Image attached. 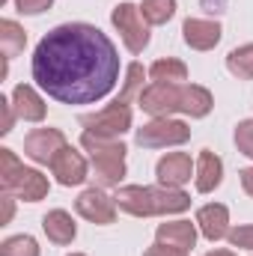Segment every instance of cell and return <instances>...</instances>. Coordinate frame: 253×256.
I'll use <instances>...</instances> for the list:
<instances>
[{"instance_id":"obj_1","label":"cell","mask_w":253,"mask_h":256,"mask_svg":"<svg viewBox=\"0 0 253 256\" xmlns=\"http://www.w3.org/2000/svg\"><path fill=\"white\" fill-rule=\"evenodd\" d=\"M33 80L63 104H96L120 80V54L98 27L60 24L33 51Z\"/></svg>"},{"instance_id":"obj_2","label":"cell","mask_w":253,"mask_h":256,"mask_svg":"<svg viewBox=\"0 0 253 256\" xmlns=\"http://www.w3.org/2000/svg\"><path fill=\"white\" fill-rule=\"evenodd\" d=\"M116 206L134 218H155V214H179V212L190 208V196L182 188L126 185L116 191Z\"/></svg>"},{"instance_id":"obj_3","label":"cell","mask_w":253,"mask_h":256,"mask_svg":"<svg viewBox=\"0 0 253 256\" xmlns=\"http://www.w3.org/2000/svg\"><path fill=\"white\" fill-rule=\"evenodd\" d=\"M80 146L90 152V161H92V170H96V179H98L102 188H114V185L122 182L128 149L120 137H96V134L84 131Z\"/></svg>"},{"instance_id":"obj_4","label":"cell","mask_w":253,"mask_h":256,"mask_svg":"<svg viewBox=\"0 0 253 256\" xmlns=\"http://www.w3.org/2000/svg\"><path fill=\"white\" fill-rule=\"evenodd\" d=\"M0 185L3 191L24 200V202H39L48 196V179L39 170L24 167L12 149H0Z\"/></svg>"},{"instance_id":"obj_5","label":"cell","mask_w":253,"mask_h":256,"mask_svg":"<svg viewBox=\"0 0 253 256\" xmlns=\"http://www.w3.org/2000/svg\"><path fill=\"white\" fill-rule=\"evenodd\" d=\"M80 126L96 137H122L131 128V104L126 98H114L104 110L80 116Z\"/></svg>"},{"instance_id":"obj_6","label":"cell","mask_w":253,"mask_h":256,"mask_svg":"<svg viewBox=\"0 0 253 256\" xmlns=\"http://www.w3.org/2000/svg\"><path fill=\"white\" fill-rule=\"evenodd\" d=\"M182 92H185V84H158V80H152L146 90H140L137 104L152 120H164V116H173L176 110H182Z\"/></svg>"},{"instance_id":"obj_7","label":"cell","mask_w":253,"mask_h":256,"mask_svg":"<svg viewBox=\"0 0 253 256\" xmlns=\"http://www.w3.org/2000/svg\"><path fill=\"white\" fill-rule=\"evenodd\" d=\"M110 21H114V27L120 30V36H122V42H126L128 51H131V54H143V48L149 45V24H146L140 6H134V3H120V6H114Z\"/></svg>"},{"instance_id":"obj_8","label":"cell","mask_w":253,"mask_h":256,"mask_svg":"<svg viewBox=\"0 0 253 256\" xmlns=\"http://www.w3.org/2000/svg\"><path fill=\"white\" fill-rule=\"evenodd\" d=\"M137 146L143 149H164V146H182L185 140H190V128L182 122V120H152L143 128H137L134 134Z\"/></svg>"},{"instance_id":"obj_9","label":"cell","mask_w":253,"mask_h":256,"mask_svg":"<svg viewBox=\"0 0 253 256\" xmlns=\"http://www.w3.org/2000/svg\"><path fill=\"white\" fill-rule=\"evenodd\" d=\"M74 208L84 220L98 224V226H108L116 220V196H110L104 188H86L74 200Z\"/></svg>"},{"instance_id":"obj_10","label":"cell","mask_w":253,"mask_h":256,"mask_svg":"<svg viewBox=\"0 0 253 256\" xmlns=\"http://www.w3.org/2000/svg\"><path fill=\"white\" fill-rule=\"evenodd\" d=\"M66 146L68 143H66V134L60 128H36L24 137V155L36 164H48V167L57 158V152Z\"/></svg>"},{"instance_id":"obj_11","label":"cell","mask_w":253,"mask_h":256,"mask_svg":"<svg viewBox=\"0 0 253 256\" xmlns=\"http://www.w3.org/2000/svg\"><path fill=\"white\" fill-rule=\"evenodd\" d=\"M194 173H196V164L190 161L188 152H170L155 167V176H158V182L164 188H182V185H188Z\"/></svg>"},{"instance_id":"obj_12","label":"cell","mask_w":253,"mask_h":256,"mask_svg":"<svg viewBox=\"0 0 253 256\" xmlns=\"http://www.w3.org/2000/svg\"><path fill=\"white\" fill-rule=\"evenodd\" d=\"M51 173L57 176V182L66 185V188H72V185H84L86 182V161H84V155L78 152V149H72V146H66L57 152V158L51 161Z\"/></svg>"},{"instance_id":"obj_13","label":"cell","mask_w":253,"mask_h":256,"mask_svg":"<svg viewBox=\"0 0 253 256\" xmlns=\"http://www.w3.org/2000/svg\"><path fill=\"white\" fill-rule=\"evenodd\" d=\"M220 24L218 21H206V18H188L182 24V36H185V45L194 51H212L218 42H220Z\"/></svg>"},{"instance_id":"obj_14","label":"cell","mask_w":253,"mask_h":256,"mask_svg":"<svg viewBox=\"0 0 253 256\" xmlns=\"http://www.w3.org/2000/svg\"><path fill=\"white\" fill-rule=\"evenodd\" d=\"M196 226L200 232L208 238V242H220L230 236V208L220 206V202H212V206H202L196 212Z\"/></svg>"},{"instance_id":"obj_15","label":"cell","mask_w":253,"mask_h":256,"mask_svg":"<svg viewBox=\"0 0 253 256\" xmlns=\"http://www.w3.org/2000/svg\"><path fill=\"white\" fill-rule=\"evenodd\" d=\"M194 182H196V191L200 194H212L214 188H220V182H224V161H220L212 149H202V152L196 155Z\"/></svg>"},{"instance_id":"obj_16","label":"cell","mask_w":253,"mask_h":256,"mask_svg":"<svg viewBox=\"0 0 253 256\" xmlns=\"http://www.w3.org/2000/svg\"><path fill=\"white\" fill-rule=\"evenodd\" d=\"M12 108H15L18 120H24V122H42L45 114H48L42 96H39L33 86H27V84H18V86L12 90Z\"/></svg>"},{"instance_id":"obj_17","label":"cell","mask_w":253,"mask_h":256,"mask_svg":"<svg viewBox=\"0 0 253 256\" xmlns=\"http://www.w3.org/2000/svg\"><path fill=\"white\" fill-rule=\"evenodd\" d=\"M155 238H158L161 244H167V248H179V250L188 254L190 248L196 244V224H190V220H170V224H161L158 232H155Z\"/></svg>"},{"instance_id":"obj_18","label":"cell","mask_w":253,"mask_h":256,"mask_svg":"<svg viewBox=\"0 0 253 256\" xmlns=\"http://www.w3.org/2000/svg\"><path fill=\"white\" fill-rule=\"evenodd\" d=\"M42 230H45L48 242H54V244H60V248H63V244H72L74 236H78V226H74L72 214L63 212V208L48 212V214L42 218Z\"/></svg>"},{"instance_id":"obj_19","label":"cell","mask_w":253,"mask_h":256,"mask_svg":"<svg viewBox=\"0 0 253 256\" xmlns=\"http://www.w3.org/2000/svg\"><path fill=\"white\" fill-rule=\"evenodd\" d=\"M214 108V98L206 86L200 84H185V92H182V114H188L190 120H202L208 116Z\"/></svg>"},{"instance_id":"obj_20","label":"cell","mask_w":253,"mask_h":256,"mask_svg":"<svg viewBox=\"0 0 253 256\" xmlns=\"http://www.w3.org/2000/svg\"><path fill=\"white\" fill-rule=\"evenodd\" d=\"M27 45V33L21 24H15L12 18H3L0 21V48H3V60L9 63L12 57H18Z\"/></svg>"},{"instance_id":"obj_21","label":"cell","mask_w":253,"mask_h":256,"mask_svg":"<svg viewBox=\"0 0 253 256\" xmlns=\"http://www.w3.org/2000/svg\"><path fill=\"white\" fill-rule=\"evenodd\" d=\"M149 78L158 80V84H182L188 80V66L176 57H167V60H155L149 66Z\"/></svg>"},{"instance_id":"obj_22","label":"cell","mask_w":253,"mask_h":256,"mask_svg":"<svg viewBox=\"0 0 253 256\" xmlns=\"http://www.w3.org/2000/svg\"><path fill=\"white\" fill-rule=\"evenodd\" d=\"M226 68L238 80H253V42L242 45V48H232L226 54Z\"/></svg>"},{"instance_id":"obj_23","label":"cell","mask_w":253,"mask_h":256,"mask_svg":"<svg viewBox=\"0 0 253 256\" xmlns=\"http://www.w3.org/2000/svg\"><path fill=\"white\" fill-rule=\"evenodd\" d=\"M140 12L146 18V24H167L173 15H176V0H143L140 3Z\"/></svg>"},{"instance_id":"obj_24","label":"cell","mask_w":253,"mask_h":256,"mask_svg":"<svg viewBox=\"0 0 253 256\" xmlns=\"http://www.w3.org/2000/svg\"><path fill=\"white\" fill-rule=\"evenodd\" d=\"M0 256H39V244L33 236H12L0 244Z\"/></svg>"},{"instance_id":"obj_25","label":"cell","mask_w":253,"mask_h":256,"mask_svg":"<svg viewBox=\"0 0 253 256\" xmlns=\"http://www.w3.org/2000/svg\"><path fill=\"white\" fill-rule=\"evenodd\" d=\"M143 66L140 63H131L126 72V86H122V92H120V98H126V102H131L134 98V92L140 96V86H143Z\"/></svg>"},{"instance_id":"obj_26","label":"cell","mask_w":253,"mask_h":256,"mask_svg":"<svg viewBox=\"0 0 253 256\" xmlns=\"http://www.w3.org/2000/svg\"><path fill=\"white\" fill-rule=\"evenodd\" d=\"M236 146H238V152L253 158V120H242L236 126Z\"/></svg>"},{"instance_id":"obj_27","label":"cell","mask_w":253,"mask_h":256,"mask_svg":"<svg viewBox=\"0 0 253 256\" xmlns=\"http://www.w3.org/2000/svg\"><path fill=\"white\" fill-rule=\"evenodd\" d=\"M226 238H230V244L238 248V250H253V226L250 224H244V226H232Z\"/></svg>"},{"instance_id":"obj_28","label":"cell","mask_w":253,"mask_h":256,"mask_svg":"<svg viewBox=\"0 0 253 256\" xmlns=\"http://www.w3.org/2000/svg\"><path fill=\"white\" fill-rule=\"evenodd\" d=\"M51 3L54 0H15V9L21 15H42V12L51 9Z\"/></svg>"},{"instance_id":"obj_29","label":"cell","mask_w":253,"mask_h":256,"mask_svg":"<svg viewBox=\"0 0 253 256\" xmlns=\"http://www.w3.org/2000/svg\"><path fill=\"white\" fill-rule=\"evenodd\" d=\"M0 110H3V128H0V134H9L12 126H15V108H12V98H0Z\"/></svg>"},{"instance_id":"obj_30","label":"cell","mask_w":253,"mask_h":256,"mask_svg":"<svg viewBox=\"0 0 253 256\" xmlns=\"http://www.w3.org/2000/svg\"><path fill=\"white\" fill-rule=\"evenodd\" d=\"M143 256H188V254H185V250H179V248H167V244H161V242H158V244H152Z\"/></svg>"},{"instance_id":"obj_31","label":"cell","mask_w":253,"mask_h":256,"mask_svg":"<svg viewBox=\"0 0 253 256\" xmlns=\"http://www.w3.org/2000/svg\"><path fill=\"white\" fill-rule=\"evenodd\" d=\"M12 212H15V200H12V194H6V196H3V218H0V226H6V224L12 220Z\"/></svg>"},{"instance_id":"obj_32","label":"cell","mask_w":253,"mask_h":256,"mask_svg":"<svg viewBox=\"0 0 253 256\" xmlns=\"http://www.w3.org/2000/svg\"><path fill=\"white\" fill-rule=\"evenodd\" d=\"M238 176H242V188H244V191H248V194L253 196V167H248V170H242Z\"/></svg>"},{"instance_id":"obj_33","label":"cell","mask_w":253,"mask_h":256,"mask_svg":"<svg viewBox=\"0 0 253 256\" xmlns=\"http://www.w3.org/2000/svg\"><path fill=\"white\" fill-rule=\"evenodd\" d=\"M206 256H236L232 250H212V254H206Z\"/></svg>"},{"instance_id":"obj_34","label":"cell","mask_w":253,"mask_h":256,"mask_svg":"<svg viewBox=\"0 0 253 256\" xmlns=\"http://www.w3.org/2000/svg\"><path fill=\"white\" fill-rule=\"evenodd\" d=\"M72 256H84V254H72Z\"/></svg>"}]
</instances>
